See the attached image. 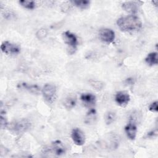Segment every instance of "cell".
Wrapping results in <instances>:
<instances>
[{"mask_svg": "<svg viewBox=\"0 0 158 158\" xmlns=\"http://www.w3.org/2000/svg\"><path fill=\"white\" fill-rule=\"evenodd\" d=\"M119 28L123 31H134L139 30L142 27L139 18L134 15L119 18L117 21Z\"/></svg>", "mask_w": 158, "mask_h": 158, "instance_id": "cell-1", "label": "cell"}, {"mask_svg": "<svg viewBox=\"0 0 158 158\" xmlns=\"http://www.w3.org/2000/svg\"><path fill=\"white\" fill-rule=\"evenodd\" d=\"M62 38L64 42L69 46L70 53L73 54L77 49L78 44L77 38L75 34L69 31H65L62 33Z\"/></svg>", "mask_w": 158, "mask_h": 158, "instance_id": "cell-2", "label": "cell"}, {"mask_svg": "<svg viewBox=\"0 0 158 158\" xmlns=\"http://www.w3.org/2000/svg\"><path fill=\"white\" fill-rule=\"evenodd\" d=\"M57 89L56 86L52 84H46L42 90L44 99L49 103H52L55 100Z\"/></svg>", "mask_w": 158, "mask_h": 158, "instance_id": "cell-3", "label": "cell"}, {"mask_svg": "<svg viewBox=\"0 0 158 158\" xmlns=\"http://www.w3.org/2000/svg\"><path fill=\"white\" fill-rule=\"evenodd\" d=\"M30 127V123L27 119H22L11 124L10 130L17 133H21L27 131Z\"/></svg>", "mask_w": 158, "mask_h": 158, "instance_id": "cell-4", "label": "cell"}, {"mask_svg": "<svg viewBox=\"0 0 158 158\" xmlns=\"http://www.w3.org/2000/svg\"><path fill=\"white\" fill-rule=\"evenodd\" d=\"M1 49L4 53L10 55L18 54L20 51V49L19 46L9 41L3 42L1 45Z\"/></svg>", "mask_w": 158, "mask_h": 158, "instance_id": "cell-5", "label": "cell"}, {"mask_svg": "<svg viewBox=\"0 0 158 158\" xmlns=\"http://www.w3.org/2000/svg\"><path fill=\"white\" fill-rule=\"evenodd\" d=\"M99 36L100 39L107 43H112L115 39V33L109 28H102L99 30Z\"/></svg>", "mask_w": 158, "mask_h": 158, "instance_id": "cell-6", "label": "cell"}, {"mask_svg": "<svg viewBox=\"0 0 158 158\" xmlns=\"http://www.w3.org/2000/svg\"><path fill=\"white\" fill-rule=\"evenodd\" d=\"M71 136L74 143L78 146H81L85 142V134L80 129L78 128L73 129Z\"/></svg>", "mask_w": 158, "mask_h": 158, "instance_id": "cell-7", "label": "cell"}, {"mask_svg": "<svg viewBox=\"0 0 158 158\" xmlns=\"http://www.w3.org/2000/svg\"><path fill=\"white\" fill-rule=\"evenodd\" d=\"M115 101L121 107H125L130 101V96L127 91H120L116 93Z\"/></svg>", "mask_w": 158, "mask_h": 158, "instance_id": "cell-8", "label": "cell"}, {"mask_svg": "<svg viewBox=\"0 0 158 158\" xmlns=\"http://www.w3.org/2000/svg\"><path fill=\"white\" fill-rule=\"evenodd\" d=\"M80 99L85 106L90 107L95 105L96 96L91 93H83L80 96Z\"/></svg>", "mask_w": 158, "mask_h": 158, "instance_id": "cell-9", "label": "cell"}, {"mask_svg": "<svg viewBox=\"0 0 158 158\" xmlns=\"http://www.w3.org/2000/svg\"><path fill=\"white\" fill-rule=\"evenodd\" d=\"M125 131L129 139L131 140L135 139L137 132V127L135 122L130 121L125 127Z\"/></svg>", "mask_w": 158, "mask_h": 158, "instance_id": "cell-10", "label": "cell"}, {"mask_svg": "<svg viewBox=\"0 0 158 158\" xmlns=\"http://www.w3.org/2000/svg\"><path fill=\"white\" fill-rule=\"evenodd\" d=\"M138 2L128 1L125 2L122 4V8L127 12L132 14H135L138 11Z\"/></svg>", "mask_w": 158, "mask_h": 158, "instance_id": "cell-11", "label": "cell"}, {"mask_svg": "<svg viewBox=\"0 0 158 158\" xmlns=\"http://www.w3.org/2000/svg\"><path fill=\"white\" fill-rule=\"evenodd\" d=\"M52 149L55 154L57 156L62 155L65 153V147L59 140H56L52 143Z\"/></svg>", "mask_w": 158, "mask_h": 158, "instance_id": "cell-12", "label": "cell"}, {"mask_svg": "<svg viewBox=\"0 0 158 158\" xmlns=\"http://www.w3.org/2000/svg\"><path fill=\"white\" fill-rule=\"evenodd\" d=\"M17 87L20 89H24L33 94H38L40 91V88L36 85H28L26 83H20L18 84Z\"/></svg>", "mask_w": 158, "mask_h": 158, "instance_id": "cell-13", "label": "cell"}, {"mask_svg": "<svg viewBox=\"0 0 158 158\" xmlns=\"http://www.w3.org/2000/svg\"><path fill=\"white\" fill-rule=\"evenodd\" d=\"M97 119V115L95 109H91L87 113L85 117V123L86 124H93Z\"/></svg>", "mask_w": 158, "mask_h": 158, "instance_id": "cell-14", "label": "cell"}, {"mask_svg": "<svg viewBox=\"0 0 158 158\" xmlns=\"http://www.w3.org/2000/svg\"><path fill=\"white\" fill-rule=\"evenodd\" d=\"M146 62L150 66L157 65L158 62L157 53V52H151L148 54L145 59Z\"/></svg>", "mask_w": 158, "mask_h": 158, "instance_id": "cell-15", "label": "cell"}, {"mask_svg": "<svg viewBox=\"0 0 158 158\" xmlns=\"http://www.w3.org/2000/svg\"><path fill=\"white\" fill-rule=\"evenodd\" d=\"M76 104V99L73 96H68L64 101V106L67 109H71Z\"/></svg>", "mask_w": 158, "mask_h": 158, "instance_id": "cell-16", "label": "cell"}, {"mask_svg": "<svg viewBox=\"0 0 158 158\" xmlns=\"http://www.w3.org/2000/svg\"><path fill=\"white\" fill-rule=\"evenodd\" d=\"M71 2L73 5L77 6V7H79V8L82 9L87 8L89 6V4H90V1H86V0H82V1L75 0V1H72Z\"/></svg>", "mask_w": 158, "mask_h": 158, "instance_id": "cell-17", "label": "cell"}, {"mask_svg": "<svg viewBox=\"0 0 158 158\" xmlns=\"http://www.w3.org/2000/svg\"><path fill=\"white\" fill-rule=\"evenodd\" d=\"M115 118H116V115L115 112H111V111L107 112L106 114L105 117H104L105 122L107 125H110L115 121Z\"/></svg>", "mask_w": 158, "mask_h": 158, "instance_id": "cell-18", "label": "cell"}, {"mask_svg": "<svg viewBox=\"0 0 158 158\" xmlns=\"http://www.w3.org/2000/svg\"><path fill=\"white\" fill-rule=\"evenodd\" d=\"M19 2L22 6L28 9H33L35 7V2L33 1L20 0Z\"/></svg>", "mask_w": 158, "mask_h": 158, "instance_id": "cell-19", "label": "cell"}, {"mask_svg": "<svg viewBox=\"0 0 158 158\" xmlns=\"http://www.w3.org/2000/svg\"><path fill=\"white\" fill-rule=\"evenodd\" d=\"M89 83L92 87L97 90H101L104 87V83L101 81L91 80L89 81Z\"/></svg>", "mask_w": 158, "mask_h": 158, "instance_id": "cell-20", "label": "cell"}, {"mask_svg": "<svg viewBox=\"0 0 158 158\" xmlns=\"http://www.w3.org/2000/svg\"><path fill=\"white\" fill-rule=\"evenodd\" d=\"M149 110L153 112H157L158 111V102L157 101L152 102L149 105Z\"/></svg>", "mask_w": 158, "mask_h": 158, "instance_id": "cell-21", "label": "cell"}, {"mask_svg": "<svg viewBox=\"0 0 158 158\" xmlns=\"http://www.w3.org/2000/svg\"><path fill=\"white\" fill-rule=\"evenodd\" d=\"M47 35V31L46 29H40L36 33V36L39 39L44 38Z\"/></svg>", "mask_w": 158, "mask_h": 158, "instance_id": "cell-22", "label": "cell"}, {"mask_svg": "<svg viewBox=\"0 0 158 158\" xmlns=\"http://www.w3.org/2000/svg\"><path fill=\"white\" fill-rule=\"evenodd\" d=\"M7 125V120L5 117H4L2 115H1V127L2 128H5Z\"/></svg>", "mask_w": 158, "mask_h": 158, "instance_id": "cell-23", "label": "cell"}, {"mask_svg": "<svg viewBox=\"0 0 158 158\" xmlns=\"http://www.w3.org/2000/svg\"><path fill=\"white\" fill-rule=\"evenodd\" d=\"M156 134H157V131H151V132L148 133V136H149V137L154 136Z\"/></svg>", "mask_w": 158, "mask_h": 158, "instance_id": "cell-24", "label": "cell"}, {"mask_svg": "<svg viewBox=\"0 0 158 158\" xmlns=\"http://www.w3.org/2000/svg\"><path fill=\"white\" fill-rule=\"evenodd\" d=\"M153 4H155V6H157L158 4V1H152Z\"/></svg>", "mask_w": 158, "mask_h": 158, "instance_id": "cell-25", "label": "cell"}]
</instances>
